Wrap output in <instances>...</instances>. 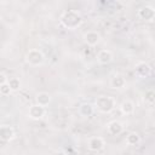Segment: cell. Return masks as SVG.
I'll use <instances>...</instances> for the list:
<instances>
[{
  "label": "cell",
  "mask_w": 155,
  "mask_h": 155,
  "mask_svg": "<svg viewBox=\"0 0 155 155\" xmlns=\"http://www.w3.org/2000/svg\"><path fill=\"white\" fill-rule=\"evenodd\" d=\"M0 18H1V16H0Z\"/></svg>",
  "instance_id": "cell-22"
},
{
  "label": "cell",
  "mask_w": 155,
  "mask_h": 155,
  "mask_svg": "<svg viewBox=\"0 0 155 155\" xmlns=\"http://www.w3.org/2000/svg\"><path fill=\"white\" fill-rule=\"evenodd\" d=\"M45 108L39 105V104H31L28 109V116L31 119V120H40L44 117L45 115Z\"/></svg>",
  "instance_id": "cell-5"
},
{
  "label": "cell",
  "mask_w": 155,
  "mask_h": 155,
  "mask_svg": "<svg viewBox=\"0 0 155 155\" xmlns=\"http://www.w3.org/2000/svg\"><path fill=\"white\" fill-rule=\"evenodd\" d=\"M94 111V107L91 104V103H82L80 107H79V113L80 115L82 116H91Z\"/></svg>",
  "instance_id": "cell-15"
},
{
  "label": "cell",
  "mask_w": 155,
  "mask_h": 155,
  "mask_svg": "<svg viewBox=\"0 0 155 155\" xmlns=\"http://www.w3.org/2000/svg\"><path fill=\"white\" fill-rule=\"evenodd\" d=\"M104 145H105V142H104V139L102 138V137H91L90 139H88V143H87V148L91 150V151H94V153H97V151H101L103 148H104Z\"/></svg>",
  "instance_id": "cell-7"
},
{
  "label": "cell",
  "mask_w": 155,
  "mask_h": 155,
  "mask_svg": "<svg viewBox=\"0 0 155 155\" xmlns=\"http://www.w3.org/2000/svg\"><path fill=\"white\" fill-rule=\"evenodd\" d=\"M59 21H61V24L65 29L74 30V29L79 28L82 24L84 19H82V16H81V13L79 11H76V10H68V11L62 13Z\"/></svg>",
  "instance_id": "cell-1"
},
{
  "label": "cell",
  "mask_w": 155,
  "mask_h": 155,
  "mask_svg": "<svg viewBox=\"0 0 155 155\" xmlns=\"http://www.w3.org/2000/svg\"><path fill=\"white\" fill-rule=\"evenodd\" d=\"M11 92H12V91H11L10 86L7 85V82L0 85V94H2V96H8Z\"/></svg>",
  "instance_id": "cell-19"
},
{
  "label": "cell",
  "mask_w": 155,
  "mask_h": 155,
  "mask_svg": "<svg viewBox=\"0 0 155 155\" xmlns=\"http://www.w3.org/2000/svg\"><path fill=\"white\" fill-rule=\"evenodd\" d=\"M144 101L148 103V104H154V102H155V92H154V90H148L147 92H145V94H144Z\"/></svg>",
  "instance_id": "cell-18"
},
{
  "label": "cell",
  "mask_w": 155,
  "mask_h": 155,
  "mask_svg": "<svg viewBox=\"0 0 155 155\" xmlns=\"http://www.w3.org/2000/svg\"><path fill=\"white\" fill-rule=\"evenodd\" d=\"M16 137L15 128L10 125H2L0 126V139L4 142H10Z\"/></svg>",
  "instance_id": "cell-6"
},
{
  "label": "cell",
  "mask_w": 155,
  "mask_h": 155,
  "mask_svg": "<svg viewBox=\"0 0 155 155\" xmlns=\"http://www.w3.org/2000/svg\"><path fill=\"white\" fill-rule=\"evenodd\" d=\"M134 73L139 78H148L150 75V73H151V68L145 62H138L134 65Z\"/></svg>",
  "instance_id": "cell-8"
},
{
  "label": "cell",
  "mask_w": 155,
  "mask_h": 155,
  "mask_svg": "<svg viewBox=\"0 0 155 155\" xmlns=\"http://www.w3.org/2000/svg\"><path fill=\"white\" fill-rule=\"evenodd\" d=\"M119 108L124 115H132L134 113V103L132 101H124Z\"/></svg>",
  "instance_id": "cell-14"
},
{
  "label": "cell",
  "mask_w": 155,
  "mask_h": 155,
  "mask_svg": "<svg viewBox=\"0 0 155 155\" xmlns=\"http://www.w3.org/2000/svg\"><path fill=\"white\" fill-rule=\"evenodd\" d=\"M99 40H101V35L94 30H90L84 34V41L88 46H96L99 42Z\"/></svg>",
  "instance_id": "cell-10"
},
{
  "label": "cell",
  "mask_w": 155,
  "mask_h": 155,
  "mask_svg": "<svg viewBox=\"0 0 155 155\" xmlns=\"http://www.w3.org/2000/svg\"><path fill=\"white\" fill-rule=\"evenodd\" d=\"M126 143L128 145H137L140 143V136L137 132H130L126 136Z\"/></svg>",
  "instance_id": "cell-16"
},
{
  "label": "cell",
  "mask_w": 155,
  "mask_h": 155,
  "mask_svg": "<svg viewBox=\"0 0 155 155\" xmlns=\"http://www.w3.org/2000/svg\"><path fill=\"white\" fill-rule=\"evenodd\" d=\"M7 85L10 86L11 91H18L21 88V80L16 76H12V78H7Z\"/></svg>",
  "instance_id": "cell-17"
},
{
  "label": "cell",
  "mask_w": 155,
  "mask_h": 155,
  "mask_svg": "<svg viewBox=\"0 0 155 155\" xmlns=\"http://www.w3.org/2000/svg\"><path fill=\"white\" fill-rule=\"evenodd\" d=\"M107 130H108V133L109 134H111V136H119L124 131V125L120 121L114 120V121H110L107 125Z\"/></svg>",
  "instance_id": "cell-11"
},
{
  "label": "cell",
  "mask_w": 155,
  "mask_h": 155,
  "mask_svg": "<svg viewBox=\"0 0 155 155\" xmlns=\"http://www.w3.org/2000/svg\"><path fill=\"white\" fill-rule=\"evenodd\" d=\"M68 155H79V153H78V151H75V150H71V151H69V153H68Z\"/></svg>",
  "instance_id": "cell-21"
},
{
  "label": "cell",
  "mask_w": 155,
  "mask_h": 155,
  "mask_svg": "<svg viewBox=\"0 0 155 155\" xmlns=\"http://www.w3.org/2000/svg\"><path fill=\"white\" fill-rule=\"evenodd\" d=\"M126 86V79L121 74H115L110 79V87L114 90H121Z\"/></svg>",
  "instance_id": "cell-12"
},
{
  "label": "cell",
  "mask_w": 155,
  "mask_h": 155,
  "mask_svg": "<svg viewBox=\"0 0 155 155\" xmlns=\"http://www.w3.org/2000/svg\"><path fill=\"white\" fill-rule=\"evenodd\" d=\"M44 59H45L44 53L40 50H38V48H31L25 54V61L31 67H39V65H41L44 63Z\"/></svg>",
  "instance_id": "cell-3"
},
{
  "label": "cell",
  "mask_w": 155,
  "mask_h": 155,
  "mask_svg": "<svg viewBox=\"0 0 155 155\" xmlns=\"http://www.w3.org/2000/svg\"><path fill=\"white\" fill-rule=\"evenodd\" d=\"M138 17L145 22H153L155 18V8L150 5L143 6L138 10Z\"/></svg>",
  "instance_id": "cell-4"
},
{
  "label": "cell",
  "mask_w": 155,
  "mask_h": 155,
  "mask_svg": "<svg viewBox=\"0 0 155 155\" xmlns=\"http://www.w3.org/2000/svg\"><path fill=\"white\" fill-rule=\"evenodd\" d=\"M94 107L97 108L98 111L103 114H109L115 109L116 101L111 96H99L94 101Z\"/></svg>",
  "instance_id": "cell-2"
},
{
  "label": "cell",
  "mask_w": 155,
  "mask_h": 155,
  "mask_svg": "<svg viewBox=\"0 0 155 155\" xmlns=\"http://www.w3.org/2000/svg\"><path fill=\"white\" fill-rule=\"evenodd\" d=\"M5 82H7L6 75H5L4 73H0V85H2V84H5Z\"/></svg>",
  "instance_id": "cell-20"
},
{
  "label": "cell",
  "mask_w": 155,
  "mask_h": 155,
  "mask_svg": "<svg viewBox=\"0 0 155 155\" xmlns=\"http://www.w3.org/2000/svg\"><path fill=\"white\" fill-rule=\"evenodd\" d=\"M51 102V94L48 92H39L36 96H35V103L41 105V107H46Z\"/></svg>",
  "instance_id": "cell-13"
},
{
  "label": "cell",
  "mask_w": 155,
  "mask_h": 155,
  "mask_svg": "<svg viewBox=\"0 0 155 155\" xmlns=\"http://www.w3.org/2000/svg\"><path fill=\"white\" fill-rule=\"evenodd\" d=\"M114 59V56H113V52L109 51V50H101L98 53H97V61L99 64L102 65H107L109 63H111Z\"/></svg>",
  "instance_id": "cell-9"
}]
</instances>
